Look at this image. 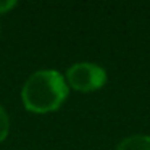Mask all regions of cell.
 <instances>
[{
  "label": "cell",
  "mask_w": 150,
  "mask_h": 150,
  "mask_svg": "<svg viewBox=\"0 0 150 150\" xmlns=\"http://www.w3.org/2000/svg\"><path fill=\"white\" fill-rule=\"evenodd\" d=\"M115 150H150V136L134 134L123 139Z\"/></svg>",
  "instance_id": "cell-3"
},
{
  "label": "cell",
  "mask_w": 150,
  "mask_h": 150,
  "mask_svg": "<svg viewBox=\"0 0 150 150\" xmlns=\"http://www.w3.org/2000/svg\"><path fill=\"white\" fill-rule=\"evenodd\" d=\"M24 107L36 113L53 111L68 97V84L57 69H40L28 78L21 91Z\"/></svg>",
  "instance_id": "cell-1"
},
{
  "label": "cell",
  "mask_w": 150,
  "mask_h": 150,
  "mask_svg": "<svg viewBox=\"0 0 150 150\" xmlns=\"http://www.w3.org/2000/svg\"><path fill=\"white\" fill-rule=\"evenodd\" d=\"M69 86L79 92H92L100 89L107 82V71L97 63L79 62L69 66L66 71Z\"/></svg>",
  "instance_id": "cell-2"
},
{
  "label": "cell",
  "mask_w": 150,
  "mask_h": 150,
  "mask_svg": "<svg viewBox=\"0 0 150 150\" xmlns=\"http://www.w3.org/2000/svg\"><path fill=\"white\" fill-rule=\"evenodd\" d=\"M15 5H16V2H13V0H10V2H0V13H5V11L10 10Z\"/></svg>",
  "instance_id": "cell-5"
},
{
  "label": "cell",
  "mask_w": 150,
  "mask_h": 150,
  "mask_svg": "<svg viewBox=\"0 0 150 150\" xmlns=\"http://www.w3.org/2000/svg\"><path fill=\"white\" fill-rule=\"evenodd\" d=\"M8 129H10V121H8V115L7 111L2 108V105H0V142L7 137L8 134Z\"/></svg>",
  "instance_id": "cell-4"
}]
</instances>
